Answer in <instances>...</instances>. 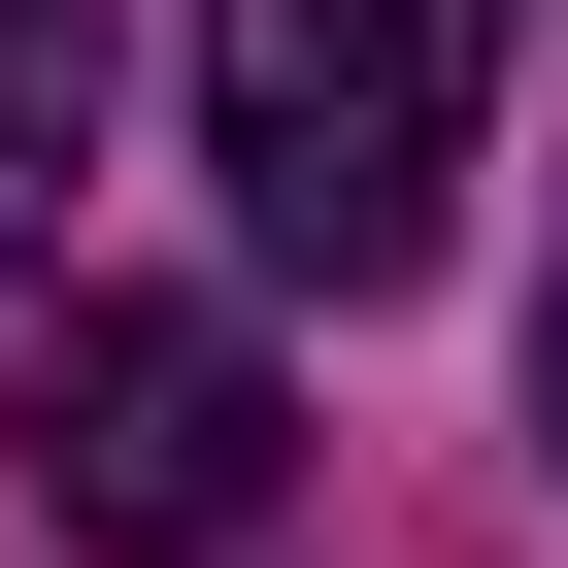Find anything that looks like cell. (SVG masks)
<instances>
[{
	"label": "cell",
	"instance_id": "3957f363",
	"mask_svg": "<svg viewBox=\"0 0 568 568\" xmlns=\"http://www.w3.org/2000/svg\"><path fill=\"white\" fill-rule=\"evenodd\" d=\"M68 168H101V0H0V267H68Z\"/></svg>",
	"mask_w": 568,
	"mask_h": 568
},
{
	"label": "cell",
	"instance_id": "6da1fadb",
	"mask_svg": "<svg viewBox=\"0 0 568 568\" xmlns=\"http://www.w3.org/2000/svg\"><path fill=\"white\" fill-rule=\"evenodd\" d=\"M201 168H234L267 267L402 302L468 234V0H201Z\"/></svg>",
	"mask_w": 568,
	"mask_h": 568
},
{
	"label": "cell",
	"instance_id": "277c9868",
	"mask_svg": "<svg viewBox=\"0 0 568 568\" xmlns=\"http://www.w3.org/2000/svg\"><path fill=\"white\" fill-rule=\"evenodd\" d=\"M535 435H568V302H535Z\"/></svg>",
	"mask_w": 568,
	"mask_h": 568
},
{
	"label": "cell",
	"instance_id": "7a4b0ae2",
	"mask_svg": "<svg viewBox=\"0 0 568 568\" xmlns=\"http://www.w3.org/2000/svg\"><path fill=\"white\" fill-rule=\"evenodd\" d=\"M0 468H34L101 568H234V535H267V468H302V402H267V335H234V302H34Z\"/></svg>",
	"mask_w": 568,
	"mask_h": 568
}]
</instances>
